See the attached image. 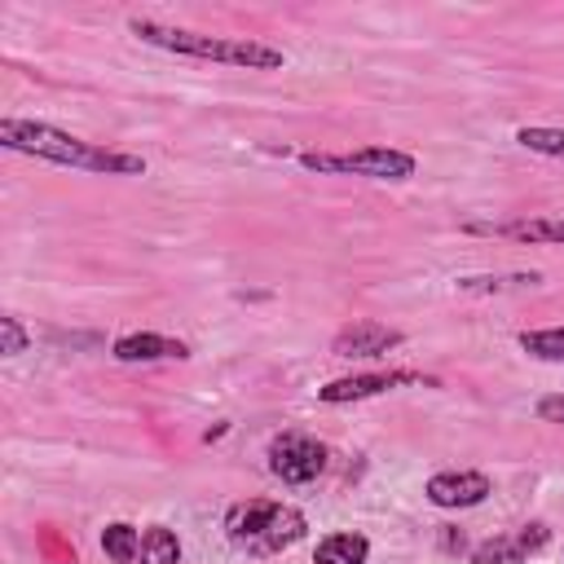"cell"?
<instances>
[{"instance_id":"5b68a950","label":"cell","mask_w":564,"mask_h":564,"mask_svg":"<svg viewBox=\"0 0 564 564\" xmlns=\"http://www.w3.org/2000/svg\"><path fill=\"white\" fill-rule=\"evenodd\" d=\"M269 467H273V476L291 480V485H308L326 467V445L304 436V432H282L269 445Z\"/></svg>"},{"instance_id":"e0dca14e","label":"cell","mask_w":564,"mask_h":564,"mask_svg":"<svg viewBox=\"0 0 564 564\" xmlns=\"http://www.w3.org/2000/svg\"><path fill=\"white\" fill-rule=\"evenodd\" d=\"M538 273H507V278H458V291H507V286H533Z\"/></svg>"},{"instance_id":"2e32d148","label":"cell","mask_w":564,"mask_h":564,"mask_svg":"<svg viewBox=\"0 0 564 564\" xmlns=\"http://www.w3.org/2000/svg\"><path fill=\"white\" fill-rule=\"evenodd\" d=\"M524 150H538V154H555L564 159V128H520L516 137Z\"/></svg>"},{"instance_id":"5bb4252c","label":"cell","mask_w":564,"mask_h":564,"mask_svg":"<svg viewBox=\"0 0 564 564\" xmlns=\"http://www.w3.org/2000/svg\"><path fill=\"white\" fill-rule=\"evenodd\" d=\"M520 348H524L529 357H542V361H564V326L524 330V335H520Z\"/></svg>"},{"instance_id":"d6986e66","label":"cell","mask_w":564,"mask_h":564,"mask_svg":"<svg viewBox=\"0 0 564 564\" xmlns=\"http://www.w3.org/2000/svg\"><path fill=\"white\" fill-rule=\"evenodd\" d=\"M538 414L551 419V423H564V397H546V401L538 405Z\"/></svg>"},{"instance_id":"7c38bea8","label":"cell","mask_w":564,"mask_h":564,"mask_svg":"<svg viewBox=\"0 0 564 564\" xmlns=\"http://www.w3.org/2000/svg\"><path fill=\"white\" fill-rule=\"evenodd\" d=\"M366 538L361 533H330L317 546V564H361L366 560Z\"/></svg>"},{"instance_id":"ba28073f","label":"cell","mask_w":564,"mask_h":564,"mask_svg":"<svg viewBox=\"0 0 564 564\" xmlns=\"http://www.w3.org/2000/svg\"><path fill=\"white\" fill-rule=\"evenodd\" d=\"M423 375L414 370H388V375H352V379H335L322 388V401H361V397H375V392H388L397 383H419Z\"/></svg>"},{"instance_id":"277c9868","label":"cell","mask_w":564,"mask_h":564,"mask_svg":"<svg viewBox=\"0 0 564 564\" xmlns=\"http://www.w3.org/2000/svg\"><path fill=\"white\" fill-rule=\"evenodd\" d=\"M300 163L308 172H335V176H375V181H405V176H414V159L405 150H388V145H366V150H348V154L304 150Z\"/></svg>"},{"instance_id":"7a4b0ae2","label":"cell","mask_w":564,"mask_h":564,"mask_svg":"<svg viewBox=\"0 0 564 564\" xmlns=\"http://www.w3.org/2000/svg\"><path fill=\"white\" fill-rule=\"evenodd\" d=\"M132 31L145 44H159L167 53H185V57H203V62H225V66H251V70H278L282 66V48H269L260 40H229V35H198V31H176V26H159V22H132Z\"/></svg>"},{"instance_id":"8992f818","label":"cell","mask_w":564,"mask_h":564,"mask_svg":"<svg viewBox=\"0 0 564 564\" xmlns=\"http://www.w3.org/2000/svg\"><path fill=\"white\" fill-rule=\"evenodd\" d=\"M401 335L383 322H352L335 335V357H379L388 348H397Z\"/></svg>"},{"instance_id":"4fadbf2b","label":"cell","mask_w":564,"mask_h":564,"mask_svg":"<svg viewBox=\"0 0 564 564\" xmlns=\"http://www.w3.org/2000/svg\"><path fill=\"white\" fill-rule=\"evenodd\" d=\"M181 560V542L172 529H145L141 533V564H176Z\"/></svg>"},{"instance_id":"9a60e30c","label":"cell","mask_w":564,"mask_h":564,"mask_svg":"<svg viewBox=\"0 0 564 564\" xmlns=\"http://www.w3.org/2000/svg\"><path fill=\"white\" fill-rule=\"evenodd\" d=\"M101 546H106V555H110L115 564H132L137 551H141V538H137L132 524H110V529L101 533Z\"/></svg>"},{"instance_id":"52a82bcc","label":"cell","mask_w":564,"mask_h":564,"mask_svg":"<svg viewBox=\"0 0 564 564\" xmlns=\"http://www.w3.org/2000/svg\"><path fill=\"white\" fill-rule=\"evenodd\" d=\"M489 494V480L480 471H445L427 480V498L436 507H476Z\"/></svg>"},{"instance_id":"30bf717a","label":"cell","mask_w":564,"mask_h":564,"mask_svg":"<svg viewBox=\"0 0 564 564\" xmlns=\"http://www.w3.org/2000/svg\"><path fill=\"white\" fill-rule=\"evenodd\" d=\"M115 357L119 361H159V357H185L181 339H163V335H123L115 339Z\"/></svg>"},{"instance_id":"ac0fdd59","label":"cell","mask_w":564,"mask_h":564,"mask_svg":"<svg viewBox=\"0 0 564 564\" xmlns=\"http://www.w3.org/2000/svg\"><path fill=\"white\" fill-rule=\"evenodd\" d=\"M0 352L4 357H13V352H22L26 348V335H22V326H18V317H0Z\"/></svg>"},{"instance_id":"6da1fadb","label":"cell","mask_w":564,"mask_h":564,"mask_svg":"<svg viewBox=\"0 0 564 564\" xmlns=\"http://www.w3.org/2000/svg\"><path fill=\"white\" fill-rule=\"evenodd\" d=\"M0 141L9 150H22V154H35V159H48V163H66V167H88V172H115V176H141L145 172V159L137 154H119V150H97L62 128H48V123H26V119H4L0 123Z\"/></svg>"},{"instance_id":"9c48e42d","label":"cell","mask_w":564,"mask_h":564,"mask_svg":"<svg viewBox=\"0 0 564 564\" xmlns=\"http://www.w3.org/2000/svg\"><path fill=\"white\" fill-rule=\"evenodd\" d=\"M546 542V529L542 524H529V529H520V533H511V538H494V542H480L476 551H471V560L476 564H520L529 551H538Z\"/></svg>"},{"instance_id":"8fae6325","label":"cell","mask_w":564,"mask_h":564,"mask_svg":"<svg viewBox=\"0 0 564 564\" xmlns=\"http://www.w3.org/2000/svg\"><path fill=\"white\" fill-rule=\"evenodd\" d=\"M494 234L520 238V242H564V216H542V220H507V225H489Z\"/></svg>"},{"instance_id":"3957f363","label":"cell","mask_w":564,"mask_h":564,"mask_svg":"<svg viewBox=\"0 0 564 564\" xmlns=\"http://www.w3.org/2000/svg\"><path fill=\"white\" fill-rule=\"evenodd\" d=\"M229 529V542L251 551V555H273L282 546H291L300 533H304V516L295 507H282V502H264V498H251V502H238L225 520Z\"/></svg>"}]
</instances>
